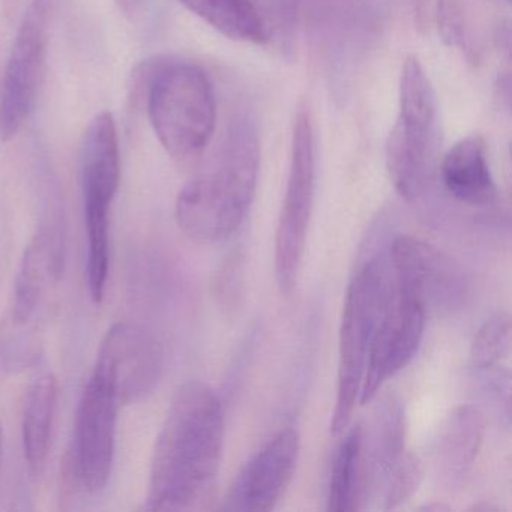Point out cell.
<instances>
[{
	"label": "cell",
	"mask_w": 512,
	"mask_h": 512,
	"mask_svg": "<svg viewBox=\"0 0 512 512\" xmlns=\"http://www.w3.org/2000/svg\"><path fill=\"white\" fill-rule=\"evenodd\" d=\"M121 403L115 391L92 374L77 418V478L89 493L106 488L115 457L116 422Z\"/></svg>",
	"instance_id": "10"
},
{
	"label": "cell",
	"mask_w": 512,
	"mask_h": 512,
	"mask_svg": "<svg viewBox=\"0 0 512 512\" xmlns=\"http://www.w3.org/2000/svg\"><path fill=\"white\" fill-rule=\"evenodd\" d=\"M511 317L506 313L491 316L475 335L470 347V365L482 374L499 367L511 353Z\"/></svg>",
	"instance_id": "21"
},
{
	"label": "cell",
	"mask_w": 512,
	"mask_h": 512,
	"mask_svg": "<svg viewBox=\"0 0 512 512\" xmlns=\"http://www.w3.org/2000/svg\"><path fill=\"white\" fill-rule=\"evenodd\" d=\"M400 115L392 133L410 148L431 151L436 95L430 77L416 56L404 59L400 74Z\"/></svg>",
	"instance_id": "14"
},
{
	"label": "cell",
	"mask_w": 512,
	"mask_h": 512,
	"mask_svg": "<svg viewBox=\"0 0 512 512\" xmlns=\"http://www.w3.org/2000/svg\"><path fill=\"white\" fill-rule=\"evenodd\" d=\"M224 412L214 389L199 380L179 386L155 443L148 509H206L217 493Z\"/></svg>",
	"instance_id": "1"
},
{
	"label": "cell",
	"mask_w": 512,
	"mask_h": 512,
	"mask_svg": "<svg viewBox=\"0 0 512 512\" xmlns=\"http://www.w3.org/2000/svg\"><path fill=\"white\" fill-rule=\"evenodd\" d=\"M256 131L247 122L230 128L212 166L191 179L176 200V223L187 238L215 244L244 223L259 176Z\"/></svg>",
	"instance_id": "2"
},
{
	"label": "cell",
	"mask_w": 512,
	"mask_h": 512,
	"mask_svg": "<svg viewBox=\"0 0 512 512\" xmlns=\"http://www.w3.org/2000/svg\"><path fill=\"white\" fill-rule=\"evenodd\" d=\"M443 185L458 202L470 206H490L496 202L497 188L488 164L481 136L458 140L442 161Z\"/></svg>",
	"instance_id": "13"
},
{
	"label": "cell",
	"mask_w": 512,
	"mask_h": 512,
	"mask_svg": "<svg viewBox=\"0 0 512 512\" xmlns=\"http://www.w3.org/2000/svg\"><path fill=\"white\" fill-rule=\"evenodd\" d=\"M301 437L286 427L244 464L221 502L223 511H271L289 488L298 466Z\"/></svg>",
	"instance_id": "9"
},
{
	"label": "cell",
	"mask_w": 512,
	"mask_h": 512,
	"mask_svg": "<svg viewBox=\"0 0 512 512\" xmlns=\"http://www.w3.org/2000/svg\"><path fill=\"white\" fill-rule=\"evenodd\" d=\"M194 16L236 43L263 44L268 28L253 0H178Z\"/></svg>",
	"instance_id": "20"
},
{
	"label": "cell",
	"mask_w": 512,
	"mask_h": 512,
	"mask_svg": "<svg viewBox=\"0 0 512 512\" xmlns=\"http://www.w3.org/2000/svg\"><path fill=\"white\" fill-rule=\"evenodd\" d=\"M121 13H124L128 19L136 20L142 16L145 10L146 0H115Z\"/></svg>",
	"instance_id": "23"
},
{
	"label": "cell",
	"mask_w": 512,
	"mask_h": 512,
	"mask_svg": "<svg viewBox=\"0 0 512 512\" xmlns=\"http://www.w3.org/2000/svg\"><path fill=\"white\" fill-rule=\"evenodd\" d=\"M59 248L52 232L41 230L26 250L14 293L13 319L17 323L29 322L37 311L47 283L59 271Z\"/></svg>",
	"instance_id": "18"
},
{
	"label": "cell",
	"mask_w": 512,
	"mask_h": 512,
	"mask_svg": "<svg viewBox=\"0 0 512 512\" xmlns=\"http://www.w3.org/2000/svg\"><path fill=\"white\" fill-rule=\"evenodd\" d=\"M428 307L422 296L389 277L385 308L374 335L359 403H370L392 377L409 365L421 346Z\"/></svg>",
	"instance_id": "7"
},
{
	"label": "cell",
	"mask_w": 512,
	"mask_h": 512,
	"mask_svg": "<svg viewBox=\"0 0 512 512\" xmlns=\"http://www.w3.org/2000/svg\"><path fill=\"white\" fill-rule=\"evenodd\" d=\"M370 494L364 427L358 424L347 431L335 454L328 485V509L335 512L359 511L365 508Z\"/></svg>",
	"instance_id": "16"
},
{
	"label": "cell",
	"mask_w": 512,
	"mask_h": 512,
	"mask_svg": "<svg viewBox=\"0 0 512 512\" xmlns=\"http://www.w3.org/2000/svg\"><path fill=\"white\" fill-rule=\"evenodd\" d=\"M0 460H2V427H0Z\"/></svg>",
	"instance_id": "24"
},
{
	"label": "cell",
	"mask_w": 512,
	"mask_h": 512,
	"mask_svg": "<svg viewBox=\"0 0 512 512\" xmlns=\"http://www.w3.org/2000/svg\"><path fill=\"white\" fill-rule=\"evenodd\" d=\"M424 464L418 455L406 451L392 469L385 488V509H395L409 502L421 487Z\"/></svg>",
	"instance_id": "22"
},
{
	"label": "cell",
	"mask_w": 512,
	"mask_h": 512,
	"mask_svg": "<svg viewBox=\"0 0 512 512\" xmlns=\"http://www.w3.org/2000/svg\"><path fill=\"white\" fill-rule=\"evenodd\" d=\"M50 0H31L0 77V140L19 134L34 112L49 47Z\"/></svg>",
	"instance_id": "6"
},
{
	"label": "cell",
	"mask_w": 512,
	"mask_h": 512,
	"mask_svg": "<svg viewBox=\"0 0 512 512\" xmlns=\"http://www.w3.org/2000/svg\"><path fill=\"white\" fill-rule=\"evenodd\" d=\"M389 266L383 256L365 263L350 281L338 338L337 394L331 418L334 434L346 430L361 398L374 335L385 308Z\"/></svg>",
	"instance_id": "4"
},
{
	"label": "cell",
	"mask_w": 512,
	"mask_h": 512,
	"mask_svg": "<svg viewBox=\"0 0 512 512\" xmlns=\"http://www.w3.org/2000/svg\"><path fill=\"white\" fill-rule=\"evenodd\" d=\"M316 193V139L307 104L293 122L286 194L275 233V278L283 295H292L307 244Z\"/></svg>",
	"instance_id": "5"
},
{
	"label": "cell",
	"mask_w": 512,
	"mask_h": 512,
	"mask_svg": "<svg viewBox=\"0 0 512 512\" xmlns=\"http://www.w3.org/2000/svg\"><path fill=\"white\" fill-rule=\"evenodd\" d=\"M389 262L394 278L415 289L428 308H452L464 296L463 275L457 265L421 239H395Z\"/></svg>",
	"instance_id": "11"
},
{
	"label": "cell",
	"mask_w": 512,
	"mask_h": 512,
	"mask_svg": "<svg viewBox=\"0 0 512 512\" xmlns=\"http://www.w3.org/2000/svg\"><path fill=\"white\" fill-rule=\"evenodd\" d=\"M149 122L164 151L178 161L200 157L217 125L214 88L188 62L149 65L142 73Z\"/></svg>",
	"instance_id": "3"
},
{
	"label": "cell",
	"mask_w": 512,
	"mask_h": 512,
	"mask_svg": "<svg viewBox=\"0 0 512 512\" xmlns=\"http://www.w3.org/2000/svg\"><path fill=\"white\" fill-rule=\"evenodd\" d=\"M484 439V419L473 406L455 409L443 422L434 446V463L443 481L458 484L472 469Z\"/></svg>",
	"instance_id": "15"
},
{
	"label": "cell",
	"mask_w": 512,
	"mask_h": 512,
	"mask_svg": "<svg viewBox=\"0 0 512 512\" xmlns=\"http://www.w3.org/2000/svg\"><path fill=\"white\" fill-rule=\"evenodd\" d=\"M79 167L83 208L110 211L122 172L118 128L112 113H98L89 122L80 143Z\"/></svg>",
	"instance_id": "12"
},
{
	"label": "cell",
	"mask_w": 512,
	"mask_h": 512,
	"mask_svg": "<svg viewBox=\"0 0 512 512\" xmlns=\"http://www.w3.org/2000/svg\"><path fill=\"white\" fill-rule=\"evenodd\" d=\"M373 430L364 431L365 457L371 494L385 488L395 464L406 452V412L395 397H386L377 407Z\"/></svg>",
	"instance_id": "17"
},
{
	"label": "cell",
	"mask_w": 512,
	"mask_h": 512,
	"mask_svg": "<svg viewBox=\"0 0 512 512\" xmlns=\"http://www.w3.org/2000/svg\"><path fill=\"white\" fill-rule=\"evenodd\" d=\"M163 365V346L149 329L119 322L107 331L101 343L94 376L115 391L119 403L131 404L154 391Z\"/></svg>",
	"instance_id": "8"
},
{
	"label": "cell",
	"mask_w": 512,
	"mask_h": 512,
	"mask_svg": "<svg viewBox=\"0 0 512 512\" xmlns=\"http://www.w3.org/2000/svg\"><path fill=\"white\" fill-rule=\"evenodd\" d=\"M56 407L58 380L52 374H44L32 383L23 413V449L34 475H40L49 457Z\"/></svg>",
	"instance_id": "19"
}]
</instances>
